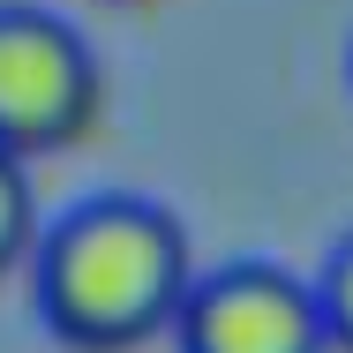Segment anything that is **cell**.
I'll use <instances>...</instances> for the list:
<instances>
[{"label": "cell", "mask_w": 353, "mask_h": 353, "mask_svg": "<svg viewBox=\"0 0 353 353\" xmlns=\"http://www.w3.org/2000/svg\"><path fill=\"white\" fill-rule=\"evenodd\" d=\"M38 308L83 353H121L165 331L188 301V233L150 196H83L38 233Z\"/></svg>", "instance_id": "obj_1"}, {"label": "cell", "mask_w": 353, "mask_h": 353, "mask_svg": "<svg viewBox=\"0 0 353 353\" xmlns=\"http://www.w3.org/2000/svg\"><path fill=\"white\" fill-rule=\"evenodd\" d=\"M105 105V68L68 15L0 0V150L23 165L68 150Z\"/></svg>", "instance_id": "obj_2"}, {"label": "cell", "mask_w": 353, "mask_h": 353, "mask_svg": "<svg viewBox=\"0 0 353 353\" xmlns=\"http://www.w3.org/2000/svg\"><path fill=\"white\" fill-rule=\"evenodd\" d=\"M181 353H323L331 323L316 279H293L271 256H233L188 285L181 316Z\"/></svg>", "instance_id": "obj_3"}, {"label": "cell", "mask_w": 353, "mask_h": 353, "mask_svg": "<svg viewBox=\"0 0 353 353\" xmlns=\"http://www.w3.org/2000/svg\"><path fill=\"white\" fill-rule=\"evenodd\" d=\"M38 188H30V165L15 150H0V271L38 256Z\"/></svg>", "instance_id": "obj_4"}, {"label": "cell", "mask_w": 353, "mask_h": 353, "mask_svg": "<svg viewBox=\"0 0 353 353\" xmlns=\"http://www.w3.org/2000/svg\"><path fill=\"white\" fill-rule=\"evenodd\" d=\"M316 301H323L331 339H339V346H353V233L323 256V271H316Z\"/></svg>", "instance_id": "obj_5"}]
</instances>
